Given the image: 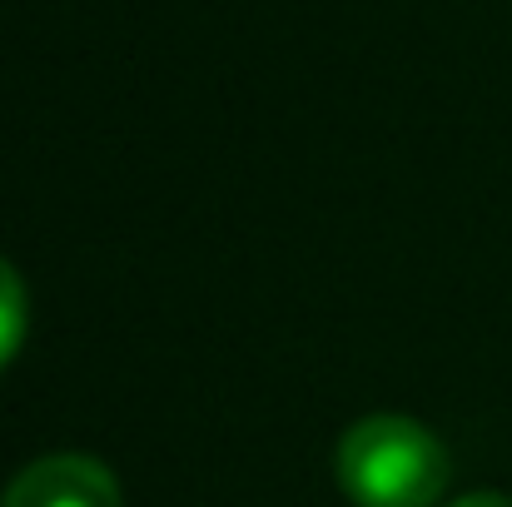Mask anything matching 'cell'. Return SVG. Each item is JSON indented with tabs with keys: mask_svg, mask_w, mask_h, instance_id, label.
I'll return each mask as SVG.
<instances>
[{
	"mask_svg": "<svg viewBox=\"0 0 512 507\" xmlns=\"http://www.w3.org/2000/svg\"><path fill=\"white\" fill-rule=\"evenodd\" d=\"M339 483L358 507H433L448 488V453L423 423L378 413L343 433Z\"/></svg>",
	"mask_w": 512,
	"mask_h": 507,
	"instance_id": "6da1fadb",
	"label": "cell"
},
{
	"mask_svg": "<svg viewBox=\"0 0 512 507\" xmlns=\"http://www.w3.org/2000/svg\"><path fill=\"white\" fill-rule=\"evenodd\" d=\"M0 507H120V483L100 458L55 453L20 468Z\"/></svg>",
	"mask_w": 512,
	"mask_h": 507,
	"instance_id": "7a4b0ae2",
	"label": "cell"
},
{
	"mask_svg": "<svg viewBox=\"0 0 512 507\" xmlns=\"http://www.w3.org/2000/svg\"><path fill=\"white\" fill-rule=\"evenodd\" d=\"M20 343H25V284L0 259V368L20 353Z\"/></svg>",
	"mask_w": 512,
	"mask_h": 507,
	"instance_id": "3957f363",
	"label": "cell"
},
{
	"mask_svg": "<svg viewBox=\"0 0 512 507\" xmlns=\"http://www.w3.org/2000/svg\"><path fill=\"white\" fill-rule=\"evenodd\" d=\"M453 507H512V498H503V493H473V498H463Z\"/></svg>",
	"mask_w": 512,
	"mask_h": 507,
	"instance_id": "277c9868",
	"label": "cell"
}]
</instances>
